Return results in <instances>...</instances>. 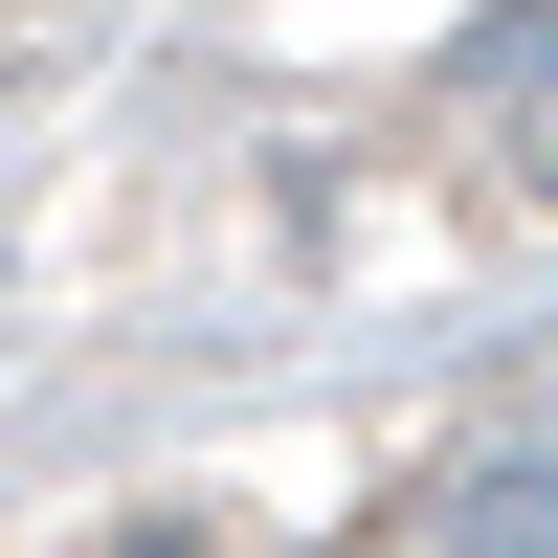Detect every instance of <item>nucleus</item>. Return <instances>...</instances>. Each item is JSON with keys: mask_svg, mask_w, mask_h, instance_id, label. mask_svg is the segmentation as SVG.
<instances>
[{"mask_svg": "<svg viewBox=\"0 0 558 558\" xmlns=\"http://www.w3.org/2000/svg\"><path fill=\"white\" fill-rule=\"evenodd\" d=\"M447 558H558V447H492V470H447Z\"/></svg>", "mask_w": 558, "mask_h": 558, "instance_id": "f257e3e1", "label": "nucleus"}]
</instances>
